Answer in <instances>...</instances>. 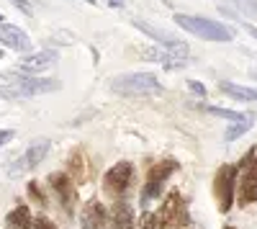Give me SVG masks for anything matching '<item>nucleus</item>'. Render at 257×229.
I'll return each mask as SVG.
<instances>
[{"mask_svg":"<svg viewBox=\"0 0 257 229\" xmlns=\"http://www.w3.org/2000/svg\"><path fill=\"white\" fill-rule=\"evenodd\" d=\"M175 24L180 29H185L188 34H196L206 41H234V31L219 21H211V18H203V16H188V13H175Z\"/></svg>","mask_w":257,"mask_h":229,"instance_id":"obj_1","label":"nucleus"},{"mask_svg":"<svg viewBox=\"0 0 257 229\" xmlns=\"http://www.w3.org/2000/svg\"><path fill=\"white\" fill-rule=\"evenodd\" d=\"M111 88L118 95H157L162 93V82L152 72H126L111 80Z\"/></svg>","mask_w":257,"mask_h":229,"instance_id":"obj_2","label":"nucleus"},{"mask_svg":"<svg viewBox=\"0 0 257 229\" xmlns=\"http://www.w3.org/2000/svg\"><path fill=\"white\" fill-rule=\"evenodd\" d=\"M6 80H11V90L16 98H29V95H44L62 88V82L54 77H31L24 72H6Z\"/></svg>","mask_w":257,"mask_h":229,"instance_id":"obj_3","label":"nucleus"},{"mask_svg":"<svg viewBox=\"0 0 257 229\" xmlns=\"http://www.w3.org/2000/svg\"><path fill=\"white\" fill-rule=\"evenodd\" d=\"M237 175L239 168L237 165H221L216 170V178H213V196H216L219 211L226 214L234 206V191H237Z\"/></svg>","mask_w":257,"mask_h":229,"instance_id":"obj_4","label":"nucleus"},{"mask_svg":"<svg viewBox=\"0 0 257 229\" xmlns=\"http://www.w3.org/2000/svg\"><path fill=\"white\" fill-rule=\"evenodd\" d=\"M157 229H190L188 226V211H185L183 198H180L178 191H173L165 198L162 209L157 214Z\"/></svg>","mask_w":257,"mask_h":229,"instance_id":"obj_5","label":"nucleus"},{"mask_svg":"<svg viewBox=\"0 0 257 229\" xmlns=\"http://www.w3.org/2000/svg\"><path fill=\"white\" fill-rule=\"evenodd\" d=\"M175 170H178V162L175 160H162V162L152 165V170H149V175H147V183H144V191H142V206L152 203L162 193L165 180L173 175Z\"/></svg>","mask_w":257,"mask_h":229,"instance_id":"obj_6","label":"nucleus"},{"mask_svg":"<svg viewBox=\"0 0 257 229\" xmlns=\"http://www.w3.org/2000/svg\"><path fill=\"white\" fill-rule=\"evenodd\" d=\"M49 185H52V191L59 201V206L67 214L75 211V203H77V188H75V180L67 175V173H52L49 175Z\"/></svg>","mask_w":257,"mask_h":229,"instance_id":"obj_7","label":"nucleus"},{"mask_svg":"<svg viewBox=\"0 0 257 229\" xmlns=\"http://www.w3.org/2000/svg\"><path fill=\"white\" fill-rule=\"evenodd\" d=\"M47 152H49V139H34V142L29 144V150L13 162L11 175L16 178V175H21V173H26V170L36 168V165H41V160L47 157Z\"/></svg>","mask_w":257,"mask_h":229,"instance_id":"obj_8","label":"nucleus"},{"mask_svg":"<svg viewBox=\"0 0 257 229\" xmlns=\"http://www.w3.org/2000/svg\"><path fill=\"white\" fill-rule=\"evenodd\" d=\"M132 183H134L132 162H118V165H113V168L105 173V191L113 193V196L126 193L128 188H132Z\"/></svg>","mask_w":257,"mask_h":229,"instance_id":"obj_9","label":"nucleus"},{"mask_svg":"<svg viewBox=\"0 0 257 229\" xmlns=\"http://www.w3.org/2000/svg\"><path fill=\"white\" fill-rule=\"evenodd\" d=\"M134 26H137L139 31H144L147 36H152L162 49L173 52V54H178V57H188V44H185V41H180V39H175L173 34H165V31H160V29H155V26L144 24V21H139V18H134Z\"/></svg>","mask_w":257,"mask_h":229,"instance_id":"obj_10","label":"nucleus"},{"mask_svg":"<svg viewBox=\"0 0 257 229\" xmlns=\"http://www.w3.org/2000/svg\"><path fill=\"white\" fill-rule=\"evenodd\" d=\"M242 180L237 183L239 188V203L242 206H252L257 201V157H252L244 168H239Z\"/></svg>","mask_w":257,"mask_h":229,"instance_id":"obj_11","label":"nucleus"},{"mask_svg":"<svg viewBox=\"0 0 257 229\" xmlns=\"http://www.w3.org/2000/svg\"><path fill=\"white\" fill-rule=\"evenodd\" d=\"M0 44L13 49V52H21V54H26L31 49V39L26 31H21L18 26L13 24H0Z\"/></svg>","mask_w":257,"mask_h":229,"instance_id":"obj_12","label":"nucleus"},{"mask_svg":"<svg viewBox=\"0 0 257 229\" xmlns=\"http://www.w3.org/2000/svg\"><path fill=\"white\" fill-rule=\"evenodd\" d=\"M54 62H57V52L44 49L39 54H29V57L21 59V70L24 72H44V70H49L54 65Z\"/></svg>","mask_w":257,"mask_h":229,"instance_id":"obj_13","label":"nucleus"},{"mask_svg":"<svg viewBox=\"0 0 257 229\" xmlns=\"http://www.w3.org/2000/svg\"><path fill=\"white\" fill-rule=\"evenodd\" d=\"M80 224L82 229H103L105 224V211L98 201H88L82 206V214H80Z\"/></svg>","mask_w":257,"mask_h":229,"instance_id":"obj_14","label":"nucleus"},{"mask_svg":"<svg viewBox=\"0 0 257 229\" xmlns=\"http://www.w3.org/2000/svg\"><path fill=\"white\" fill-rule=\"evenodd\" d=\"M142 57L144 59H152V62H160L162 67L167 70H175V67H185L188 65V57H178L167 49H142Z\"/></svg>","mask_w":257,"mask_h":229,"instance_id":"obj_15","label":"nucleus"},{"mask_svg":"<svg viewBox=\"0 0 257 229\" xmlns=\"http://www.w3.org/2000/svg\"><path fill=\"white\" fill-rule=\"evenodd\" d=\"M111 224L113 229H134V209L126 201H116L111 209Z\"/></svg>","mask_w":257,"mask_h":229,"instance_id":"obj_16","label":"nucleus"},{"mask_svg":"<svg viewBox=\"0 0 257 229\" xmlns=\"http://www.w3.org/2000/svg\"><path fill=\"white\" fill-rule=\"evenodd\" d=\"M6 226H8V229H34L29 206H24V203L16 206V209L8 214V219H6Z\"/></svg>","mask_w":257,"mask_h":229,"instance_id":"obj_17","label":"nucleus"},{"mask_svg":"<svg viewBox=\"0 0 257 229\" xmlns=\"http://www.w3.org/2000/svg\"><path fill=\"white\" fill-rule=\"evenodd\" d=\"M219 90L231 95V98H237V100H257V90L254 88H244V85H237V82H221Z\"/></svg>","mask_w":257,"mask_h":229,"instance_id":"obj_18","label":"nucleus"},{"mask_svg":"<svg viewBox=\"0 0 257 229\" xmlns=\"http://www.w3.org/2000/svg\"><path fill=\"white\" fill-rule=\"evenodd\" d=\"M211 116H219V119H226V121H244V119H254V113H242V111H231V108H219V106H208L206 108Z\"/></svg>","mask_w":257,"mask_h":229,"instance_id":"obj_19","label":"nucleus"},{"mask_svg":"<svg viewBox=\"0 0 257 229\" xmlns=\"http://www.w3.org/2000/svg\"><path fill=\"white\" fill-rule=\"evenodd\" d=\"M252 121H254V119H244V121H234V127H229V129H226L224 139H226V142H234V139H237V137H242L244 132H249V129H252Z\"/></svg>","mask_w":257,"mask_h":229,"instance_id":"obj_20","label":"nucleus"},{"mask_svg":"<svg viewBox=\"0 0 257 229\" xmlns=\"http://www.w3.org/2000/svg\"><path fill=\"white\" fill-rule=\"evenodd\" d=\"M75 183H82V178H85V160L80 157V152H75L72 155V160H70V173H67Z\"/></svg>","mask_w":257,"mask_h":229,"instance_id":"obj_21","label":"nucleus"},{"mask_svg":"<svg viewBox=\"0 0 257 229\" xmlns=\"http://www.w3.org/2000/svg\"><path fill=\"white\" fill-rule=\"evenodd\" d=\"M29 193H31V198H34V201H39V203H44V201H47L44 191L39 188V183H36V180H31V183H29Z\"/></svg>","mask_w":257,"mask_h":229,"instance_id":"obj_22","label":"nucleus"},{"mask_svg":"<svg viewBox=\"0 0 257 229\" xmlns=\"http://www.w3.org/2000/svg\"><path fill=\"white\" fill-rule=\"evenodd\" d=\"M139 229H157V216H155V214H149V211H144V214H142V224H139Z\"/></svg>","mask_w":257,"mask_h":229,"instance_id":"obj_23","label":"nucleus"},{"mask_svg":"<svg viewBox=\"0 0 257 229\" xmlns=\"http://www.w3.org/2000/svg\"><path fill=\"white\" fill-rule=\"evenodd\" d=\"M34 229H57V226H54L47 216H39V219L34 221Z\"/></svg>","mask_w":257,"mask_h":229,"instance_id":"obj_24","label":"nucleus"},{"mask_svg":"<svg viewBox=\"0 0 257 229\" xmlns=\"http://www.w3.org/2000/svg\"><path fill=\"white\" fill-rule=\"evenodd\" d=\"M13 137H16V132H13V129H3V132H0V147H6V144H8Z\"/></svg>","mask_w":257,"mask_h":229,"instance_id":"obj_25","label":"nucleus"},{"mask_svg":"<svg viewBox=\"0 0 257 229\" xmlns=\"http://www.w3.org/2000/svg\"><path fill=\"white\" fill-rule=\"evenodd\" d=\"M188 88H190L193 93H196V95H206V88L201 85L198 80H190V82H188Z\"/></svg>","mask_w":257,"mask_h":229,"instance_id":"obj_26","label":"nucleus"},{"mask_svg":"<svg viewBox=\"0 0 257 229\" xmlns=\"http://www.w3.org/2000/svg\"><path fill=\"white\" fill-rule=\"evenodd\" d=\"M219 11H221V16H226V18H231V21H242L239 18V13H234L231 8H226V6H219Z\"/></svg>","mask_w":257,"mask_h":229,"instance_id":"obj_27","label":"nucleus"},{"mask_svg":"<svg viewBox=\"0 0 257 229\" xmlns=\"http://www.w3.org/2000/svg\"><path fill=\"white\" fill-rule=\"evenodd\" d=\"M239 26H242V29H244V31H247V34H249V36H252V39L257 41V26L247 24V21H239Z\"/></svg>","mask_w":257,"mask_h":229,"instance_id":"obj_28","label":"nucleus"},{"mask_svg":"<svg viewBox=\"0 0 257 229\" xmlns=\"http://www.w3.org/2000/svg\"><path fill=\"white\" fill-rule=\"evenodd\" d=\"M11 3H13L16 8H21V11H24V13H31V6L26 3V0H11Z\"/></svg>","mask_w":257,"mask_h":229,"instance_id":"obj_29","label":"nucleus"},{"mask_svg":"<svg viewBox=\"0 0 257 229\" xmlns=\"http://www.w3.org/2000/svg\"><path fill=\"white\" fill-rule=\"evenodd\" d=\"M108 3H111L113 8H123V6H126V0H108Z\"/></svg>","mask_w":257,"mask_h":229,"instance_id":"obj_30","label":"nucleus"},{"mask_svg":"<svg viewBox=\"0 0 257 229\" xmlns=\"http://www.w3.org/2000/svg\"><path fill=\"white\" fill-rule=\"evenodd\" d=\"M0 98H8V93H6L3 88H0Z\"/></svg>","mask_w":257,"mask_h":229,"instance_id":"obj_31","label":"nucleus"},{"mask_svg":"<svg viewBox=\"0 0 257 229\" xmlns=\"http://www.w3.org/2000/svg\"><path fill=\"white\" fill-rule=\"evenodd\" d=\"M3 21H6V18H3V13H0V24H3Z\"/></svg>","mask_w":257,"mask_h":229,"instance_id":"obj_32","label":"nucleus"},{"mask_svg":"<svg viewBox=\"0 0 257 229\" xmlns=\"http://www.w3.org/2000/svg\"><path fill=\"white\" fill-rule=\"evenodd\" d=\"M252 77H254V80H257V70H254V72H252Z\"/></svg>","mask_w":257,"mask_h":229,"instance_id":"obj_33","label":"nucleus"},{"mask_svg":"<svg viewBox=\"0 0 257 229\" xmlns=\"http://www.w3.org/2000/svg\"><path fill=\"white\" fill-rule=\"evenodd\" d=\"M224 229H234V226H224Z\"/></svg>","mask_w":257,"mask_h":229,"instance_id":"obj_34","label":"nucleus"},{"mask_svg":"<svg viewBox=\"0 0 257 229\" xmlns=\"http://www.w3.org/2000/svg\"><path fill=\"white\" fill-rule=\"evenodd\" d=\"M0 57H3V49H0Z\"/></svg>","mask_w":257,"mask_h":229,"instance_id":"obj_35","label":"nucleus"}]
</instances>
